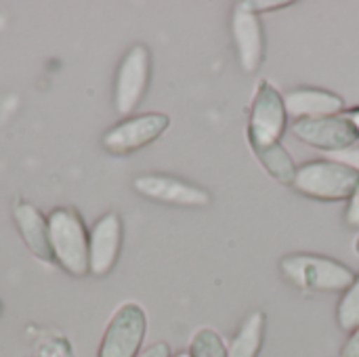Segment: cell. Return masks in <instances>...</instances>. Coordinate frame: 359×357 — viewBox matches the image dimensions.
I'll return each instance as SVG.
<instances>
[{
    "label": "cell",
    "instance_id": "obj_1",
    "mask_svg": "<svg viewBox=\"0 0 359 357\" xmlns=\"http://www.w3.org/2000/svg\"><path fill=\"white\" fill-rule=\"evenodd\" d=\"M46 221L53 261L72 278L88 276V231L82 217L69 206H59Z\"/></svg>",
    "mask_w": 359,
    "mask_h": 357
},
{
    "label": "cell",
    "instance_id": "obj_2",
    "mask_svg": "<svg viewBox=\"0 0 359 357\" xmlns=\"http://www.w3.org/2000/svg\"><path fill=\"white\" fill-rule=\"evenodd\" d=\"M280 274L288 284L309 292H345L355 280V274L347 265L307 252L284 257Z\"/></svg>",
    "mask_w": 359,
    "mask_h": 357
},
{
    "label": "cell",
    "instance_id": "obj_3",
    "mask_svg": "<svg viewBox=\"0 0 359 357\" xmlns=\"http://www.w3.org/2000/svg\"><path fill=\"white\" fill-rule=\"evenodd\" d=\"M359 185V173L351 170L345 164L332 160H311L297 168V177L292 181V189L301 196L322 200V202H339L349 200V196Z\"/></svg>",
    "mask_w": 359,
    "mask_h": 357
},
{
    "label": "cell",
    "instance_id": "obj_4",
    "mask_svg": "<svg viewBox=\"0 0 359 357\" xmlns=\"http://www.w3.org/2000/svg\"><path fill=\"white\" fill-rule=\"evenodd\" d=\"M286 122H288V114H286L284 97L269 80H261L255 90L250 103V116H248L246 137L250 149L255 151L280 143L282 135L286 133Z\"/></svg>",
    "mask_w": 359,
    "mask_h": 357
},
{
    "label": "cell",
    "instance_id": "obj_5",
    "mask_svg": "<svg viewBox=\"0 0 359 357\" xmlns=\"http://www.w3.org/2000/svg\"><path fill=\"white\" fill-rule=\"evenodd\" d=\"M147 332V316L137 303H122L103 332L97 357H137Z\"/></svg>",
    "mask_w": 359,
    "mask_h": 357
},
{
    "label": "cell",
    "instance_id": "obj_6",
    "mask_svg": "<svg viewBox=\"0 0 359 357\" xmlns=\"http://www.w3.org/2000/svg\"><path fill=\"white\" fill-rule=\"evenodd\" d=\"M151 76V55L145 44H135L122 57L114 82V107L118 114H133L145 97Z\"/></svg>",
    "mask_w": 359,
    "mask_h": 357
},
{
    "label": "cell",
    "instance_id": "obj_7",
    "mask_svg": "<svg viewBox=\"0 0 359 357\" xmlns=\"http://www.w3.org/2000/svg\"><path fill=\"white\" fill-rule=\"evenodd\" d=\"M170 124V118L166 114H141V116H130L122 120L120 124L111 126L103 137L101 145L105 151L114 156H126L133 154L156 139H160Z\"/></svg>",
    "mask_w": 359,
    "mask_h": 357
},
{
    "label": "cell",
    "instance_id": "obj_8",
    "mask_svg": "<svg viewBox=\"0 0 359 357\" xmlns=\"http://www.w3.org/2000/svg\"><path fill=\"white\" fill-rule=\"evenodd\" d=\"M133 189L154 202L170 204V206H183V208H206L210 206L212 198L210 194L189 181H183L179 177L170 175H141L133 181Z\"/></svg>",
    "mask_w": 359,
    "mask_h": 357
},
{
    "label": "cell",
    "instance_id": "obj_9",
    "mask_svg": "<svg viewBox=\"0 0 359 357\" xmlns=\"http://www.w3.org/2000/svg\"><path fill=\"white\" fill-rule=\"evenodd\" d=\"M122 248V219L109 210L93 225L88 234V274L97 280L105 278L118 263Z\"/></svg>",
    "mask_w": 359,
    "mask_h": 357
},
{
    "label": "cell",
    "instance_id": "obj_10",
    "mask_svg": "<svg viewBox=\"0 0 359 357\" xmlns=\"http://www.w3.org/2000/svg\"><path fill=\"white\" fill-rule=\"evenodd\" d=\"M292 135L324 154L341 151L358 143V135L343 116L318 118V120H297L292 124Z\"/></svg>",
    "mask_w": 359,
    "mask_h": 357
},
{
    "label": "cell",
    "instance_id": "obj_11",
    "mask_svg": "<svg viewBox=\"0 0 359 357\" xmlns=\"http://www.w3.org/2000/svg\"><path fill=\"white\" fill-rule=\"evenodd\" d=\"M231 32L236 42V53L240 67L246 74H255L263 63V25L257 13H252L244 2L236 4L231 15Z\"/></svg>",
    "mask_w": 359,
    "mask_h": 357
},
{
    "label": "cell",
    "instance_id": "obj_12",
    "mask_svg": "<svg viewBox=\"0 0 359 357\" xmlns=\"http://www.w3.org/2000/svg\"><path fill=\"white\" fill-rule=\"evenodd\" d=\"M286 114L297 120H318V118H332L341 116L345 101L322 88H294L284 95Z\"/></svg>",
    "mask_w": 359,
    "mask_h": 357
},
{
    "label": "cell",
    "instance_id": "obj_13",
    "mask_svg": "<svg viewBox=\"0 0 359 357\" xmlns=\"http://www.w3.org/2000/svg\"><path fill=\"white\" fill-rule=\"evenodd\" d=\"M13 219L27 250L40 261L46 263L53 261V252L48 244V221L44 219V215L34 204L19 200L13 204Z\"/></svg>",
    "mask_w": 359,
    "mask_h": 357
},
{
    "label": "cell",
    "instance_id": "obj_14",
    "mask_svg": "<svg viewBox=\"0 0 359 357\" xmlns=\"http://www.w3.org/2000/svg\"><path fill=\"white\" fill-rule=\"evenodd\" d=\"M267 318L263 311H252L244 318L233 339L227 345V357H259L265 341Z\"/></svg>",
    "mask_w": 359,
    "mask_h": 357
},
{
    "label": "cell",
    "instance_id": "obj_15",
    "mask_svg": "<svg viewBox=\"0 0 359 357\" xmlns=\"http://www.w3.org/2000/svg\"><path fill=\"white\" fill-rule=\"evenodd\" d=\"M259 160V164L267 170L269 177H273L278 183L284 185H292L294 177H297V164L292 160V156L284 149L282 143L269 145V147H261L252 151Z\"/></svg>",
    "mask_w": 359,
    "mask_h": 357
},
{
    "label": "cell",
    "instance_id": "obj_16",
    "mask_svg": "<svg viewBox=\"0 0 359 357\" xmlns=\"http://www.w3.org/2000/svg\"><path fill=\"white\" fill-rule=\"evenodd\" d=\"M337 324L347 332H355L359 328V276H355L353 284L343 292L337 305Z\"/></svg>",
    "mask_w": 359,
    "mask_h": 357
},
{
    "label": "cell",
    "instance_id": "obj_17",
    "mask_svg": "<svg viewBox=\"0 0 359 357\" xmlns=\"http://www.w3.org/2000/svg\"><path fill=\"white\" fill-rule=\"evenodd\" d=\"M191 357H227V345L212 328H200L189 343Z\"/></svg>",
    "mask_w": 359,
    "mask_h": 357
},
{
    "label": "cell",
    "instance_id": "obj_18",
    "mask_svg": "<svg viewBox=\"0 0 359 357\" xmlns=\"http://www.w3.org/2000/svg\"><path fill=\"white\" fill-rule=\"evenodd\" d=\"M326 160L345 164V166H349L351 170L359 173V143H353L351 147H345V149H341V151L326 154Z\"/></svg>",
    "mask_w": 359,
    "mask_h": 357
},
{
    "label": "cell",
    "instance_id": "obj_19",
    "mask_svg": "<svg viewBox=\"0 0 359 357\" xmlns=\"http://www.w3.org/2000/svg\"><path fill=\"white\" fill-rule=\"evenodd\" d=\"M345 223H347L351 229H359V185L355 187V191L349 196V200H347Z\"/></svg>",
    "mask_w": 359,
    "mask_h": 357
},
{
    "label": "cell",
    "instance_id": "obj_20",
    "mask_svg": "<svg viewBox=\"0 0 359 357\" xmlns=\"http://www.w3.org/2000/svg\"><path fill=\"white\" fill-rule=\"evenodd\" d=\"M252 13H267V11H276V8H284V6H290L292 2H286V0H248L244 2Z\"/></svg>",
    "mask_w": 359,
    "mask_h": 357
},
{
    "label": "cell",
    "instance_id": "obj_21",
    "mask_svg": "<svg viewBox=\"0 0 359 357\" xmlns=\"http://www.w3.org/2000/svg\"><path fill=\"white\" fill-rule=\"evenodd\" d=\"M341 357H359V328L349 335L347 343L341 349Z\"/></svg>",
    "mask_w": 359,
    "mask_h": 357
},
{
    "label": "cell",
    "instance_id": "obj_22",
    "mask_svg": "<svg viewBox=\"0 0 359 357\" xmlns=\"http://www.w3.org/2000/svg\"><path fill=\"white\" fill-rule=\"evenodd\" d=\"M137 357H172L170 356V347L166 343H156L151 347H147L145 351H141Z\"/></svg>",
    "mask_w": 359,
    "mask_h": 357
},
{
    "label": "cell",
    "instance_id": "obj_23",
    "mask_svg": "<svg viewBox=\"0 0 359 357\" xmlns=\"http://www.w3.org/2000/svg\"><path fill=\"white\" fill-rule=\"evenodd\" d=\"M341 116L351 124V128L355 130V135H358V139H359V107L351 109V112H347V114H341Z\"/></svg>",
    "mask_w": 359,
    "mask_h": 357
},
{
    "label": "cell",
    "instance_id": "obj_24",
    "mask_svg": "<svg viewBox=\"0 0 359 357\" xmlns=\"http://www.w3.org/2000/svg\"><path fill=\"white\" fill-rule=\"evenodd\" d=\"M353 250H355V255L359 257V236H358V240H355V244H353Z\"/></svg>",
    "mask_w": 359,
    "mask_h": 357
},
{
    "label": "cell",
    "instance_id": "obj_25",
    "mask_svg": "<svg viewBox=\"0 0 359 357\" xmlns=\"http://www.w3.org/2000/svg\"><path fill=\"white\" fill-rule=\"evenodd\" d=\"M172 357H191V356H189V351H185V353H177V356H172Z\"/></svg>",
    "mask_w": 359,
    "mask_h": 357
},
{
    "label": "cell",
    "instance_id": "obj_26",
    "mask_svg": "<svg viewBox=\"0 0 359 357\" xmlns=\"http://www.w3.org/2000/svg\"><path fill=\"white\" fill-rule=\"evenodd\" d=\"M0 316H2V303H0Z\"/></svg>",
    "mask_w": 359,
    "mask_h": 357
}]
</instances>
